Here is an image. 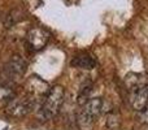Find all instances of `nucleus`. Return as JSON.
Masks as SVG:
<instances>
[{
  "label": "nucleus",
  "mask_w": 148,
  "mask_h": 130,
  "mask_svg": "<svg viewBox=\"0 0 148 130\" xmlns=\"http://www.w3.org/2000/svg\"><path fill=\"white\" fill-rule=\"evenodd\" d=\"M65 98V89L61 85L51 87L48 94L44 96L43 102L40 104L39 116L42 120H51L60 112Z\"/></svg>",
  "instance_id": "f257e3e1"
},
{
  "label": "nucleus",
  "mask_w": 148,
  "mask_h": 130,
  "mask_svg": "<svg viewBox=\"0 0 148 130\" xmlns=\"http://www.w3.org/2000/svg\"><path fill=\"white\" fill-rule=\"evenodd\" d=\"M49 91V85L44 79L38 76H31L25 83V94L33 100L34 103L43 102L44 96Z\"/></svg>",
  "instance_id": "f03ea898"
},
{
  "label": "nucleus",
  "mask_w": 148,
  "mask_h": 130,
  "mask_svg": "<svg viewBox=\"0 0 148 130\" xmlns=\"http://www.w3.org/2000/svg\"><path fill=\"white\" fill-rule=\"evenodd\" d=\"M34 107H35V103L26 94H23L21 96H13V99L7 104L5 111L12 117H23L29 115L34 109Z\"/></svg>",
  "instance_id": "7ed1b4c3"
},
{
  "label": "nucleus",
  "mask_w": 148,
  "mask_h": 130,
  "mask_svg": "<svg viewBox=\"0 0 148 130\" xmlns=\"http://www.w3.org/2000/svg\"><path fill=\"white\" fill-rule=\"evenodd\" d=\"M26 66H27V64H26V61L20 55L13 56L8 61L7 66H4V73H5V77H7V81L14 82L17 79H20L25 74Z\"/></svg>",
  "instance_id": "20e7f679"
},
{
  "label": "nucleus",
  "mask_w": 148,
  "mask_h": 130,
  "mask_svg": "<svg viewBox=\"0 0 148 130\" xmlns=\"http://www.w3.org/2000/svg\"><path fill=\"white\" fill-rule=\"evenodd\" d=\"M26 39H27V43L31 46V48L39 51L46 47L47 42H48V33L42 28H33L27 33Z\"/></svg>",
  "instance_id": "39448f33"
},
{
  "label": "nucleus",
  "mask_w": 148,
  "mask_h": 130,
  "mask_svg": "<svg viewBox=\"0 0 148 130\" xmlns=\"http://www.w3.org/2000/svg\"><path fill=\"white\" fill-rule=\"evenodd\" d=\"M130 104L136 112L144 109L148 105V86L130 91Z\"/></svg>",
  "instance_id": "423d86ee"
},
{
  "label": "nucleus",
  "mask_w": 148,
  "mask_h": 130,
  "mask_svg": "<svg viewBox=\"0 0 148 130\" xmlns=\"http://www.w3.org/2000/svg\"><path fill=\"white\" fill-rule=\"evenodd\" d=\"M125 86L129 91H134L140 87L148 86V74L144 73H129L126 74L125 79Z\"/></svg>",
  "instance_id": "0eeeda50"
},
{
  "label": "nucleus",
  "mask_w": 148,
  "mask_h": 130,
  "mask_svg": "<svg viewBox=\"0 0 148 130\" xmlns=\"http://www.w3.org/2000/svg\"><path fill=\"white\" fill-rule=\"evenodd\" d=\"M103 108H104V103H103L101 98H92V99H88L82 105L81 109L83 111L84 113H87L90 117L96 120V118L101 115Z\"/></svg>",
  "instance_id": "6e6552de"
},
{
  "label": "nucleus",
  "mask_w": 148,
  "mask_h": 130,
  "mask_svg": "<svg viewBox=\"0 0 148 130\" xmlns=\"http://www.w3.org/2000/svg\"><path fill=\"white\" fill-rule=\"evenodd\" d=\"M72 66L74 68H79V69H84V70H91L96 66V61L92 59L91 56L87 55H82V56H77L72 60Z\"/></svg>",
  "instance_id": "1a4fd4ad"
},
{
  "label": "nucleus",
  "mask_w": 148,
  "mask_h": 130,
  "mask_svg": "<svg viewBox=\"0 0 148 130\" xmlns=\"http://www.w3.org/2000/svg\"><path fill=\"white\" fill-rule=\"evenodd\" d=\"M95 121L92 117H90L87 113H84L83 111H79L78 115H77V124H78V128L81 130H92L95 125Z\"/></svg>",
  "instance_id": "9d476101"
},
{
  "label": "nucleus",
  "mask_w": 148,
  "mask_h": 130,
  "mask_svg": "<svg viewBox=\"0 0 148 130\" xmlns=\"http://www.w3.org/2000/svg\"><path fill=\"white\" fill-rule=\"evenodd\" d=\"M121 125V115L116 111L110 112L107 116V120H105V128L107 130H118Z\"/></svg>",
  "instance_id": "9b49d317"
},
{
  "label": "nucleus",
  "mask_w": 148,
  "mask_h": 130,
  "mask_svg": "<svg viewBox=\"0 0 148 130\" xmlns=\"http://www.w3.org/2000/svg\"><path fill=\"white\" fill-rule=\"evenodd\" d=\"M91 89H92V83L90 81H87L84 85H82L81 90H79V94H78V103L81 105H83L88 100V95L91 92Z\"/></svg>",
  "instance_id": "f8f14e48"
},
{
  "label": "nucleus",
  "mask_w": 148,
  "mask_h": 130,
  "mask_svg": "<svg viewBox=\"0 0 148 130\" xmlns=\"http://www.w3.org/2000/svg\"><path fill=\"white\" fill-rule=\"evenodd\" d=\"M136 118H138V121L140 124H144V125H148V105L144 109L139 111L138 112V116H136Z\"/></svg>",
  "instance_id": "ddd939ff"
}]
</instances>
